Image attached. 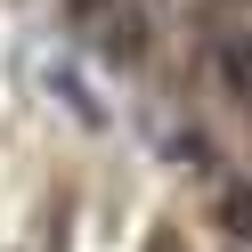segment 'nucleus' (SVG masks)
I'll return each mask as SVG.
<instances>
[{
  "instance_id": "obj_1",
  "label": "nucleus",
  "mask_w": 252,
  "mask_h": 252,
  "mask_svg": "<svg viewBox=\"0 0 252 252\" xmlns=\"http://www.w3.org/2000/svg\"><path fill=\"white\" fill-rule=\"evenodd\" d=\"M228 228H244V236H252V195H236V203H228Z\"/></svg>"
}]
</instances>
